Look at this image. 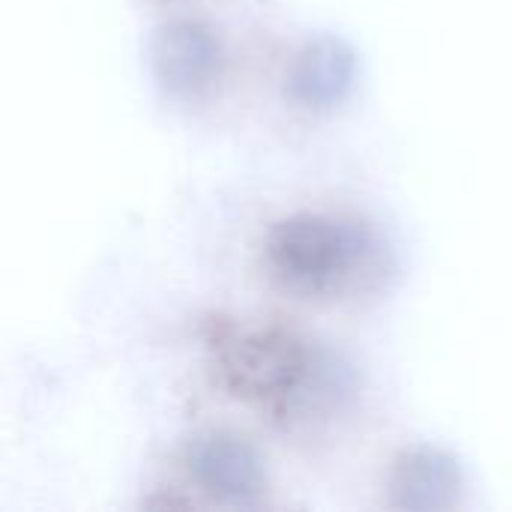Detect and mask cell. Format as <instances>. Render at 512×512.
I'll list each match as a JSON object with an SVG mask.
<instances>
[{
    "mask_svg": "<svg viewBox=\"0 0 512 512\" xmlns=\"http://www.w3.org/2000/svg\"><path fill=\"white\" fill-rule=\"evenodd\" d=\"M210 366L219 387L276 423H309L345 399V372L279 324H216Z\"/></svg>",
    "mask_w": 512,
    "mask_h": 512,
    "instance_id": "cell-1",
    "label": "cell"
},
{
    "mask_svg": "<svg viewBox=\"0 0 512 512\" xmlns=\"http://www.w3.org/2000/svg\"><path fill=\"white\" fill-rule=\"evenodd\" d=\"M264 264L276 285L300 300H336L381 273L378 234L333 213H291L270 225Z\"/></svg>",
    "mask_w": 512,
    "mask_h": 512,
    "instance_id": "cell-2",
    "label": "cell"
},
{
    "mask_svg": "<svg viewBox=\"0 0 512 512\" xmlns=\"http://www.w3.org/2000/svg\"><path fill=\"white\" fill-rule=\"evenodd\" d=\"M183 468L210 504L252 510L267 498L264 459L237 432L210 429L195 435L183 450Z\"/></svg>",
    "mask_w": 512,
    "mask_h": 512,
    "instance_id": "cell-3",
    "label": "cell"
},
{
    "mask_svg": "<svg viewBox=\"0 0 512 512\" xmlns=\"http://www.w3.org/2000/svg\"><path fill=\"white\" fill-rule=\"evenodd\" d=\"M147 63L159 90L174 99H198L222 78L225 45L213 24L201 18H171L153 30Z\"/></svg>",
    "mask_w": 512,
    "mask_h": 512,
    "instance_id": "cell-4",
    "label": "cell"
},
{
    "mask_svg": "<svg viewBox=\"0 0 512 512\" xmlns=\"http://www.w3.org/2000/svg\"><path fill=\"white\" fill-rule=\"evenodd\" d=\"M360 63L357 51L333 33L306 39L288 69H285V93L306 111L327 114L345 105L357 87Z\"/></svg>",
    "mask_w": 512,
    "mask_h": 512,
    "instance_id": "cell-5",
    "label": "cell"
},
{
    "mask_svg": "<svg viewBox=\"0 0 512 512\" xmlns=\"http://www.w3.org/2000/svg\"><path fill=\"white\" fill-rule=\"evenodd\" d=\"M390 507L405 512L456 510L465 495L462 465L441 447H408L396 456L387 477Z\"/></svg>",
    "mask_w": 512,
    "mask_h": 512,
    "instance_id": "cell-6",
    "label": "cell"
}]
</instances>
